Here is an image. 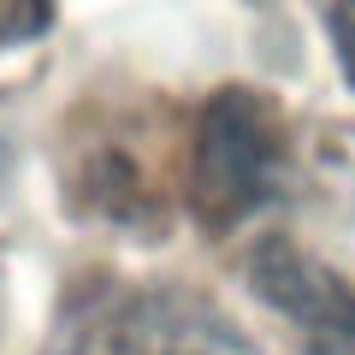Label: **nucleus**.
I'll return each mask as SVG.
<instances>
[{
    "label": "nucleus",
    "mask_w": 355,
    "mask_h": 355,
    "mask_svg": "<svg viewBox=\"0 0 355 355\" xmlns=\"http://www.w3.org/2000/svg\"><path fill=\"white\" fill-rule=\"evenodd\" d=\"M48 355H261V349L202 291L101 284L60 320Z\"/></svg>",
    "instance_id": "obj_2"
},
{
    "label": "nucleus",
    "mask_w": 355,
    "mask_h": 355,
    "mask_svg": "<svg viewBox=\"0 0 355 355\" xmlns=\"http://www.w3.org/2000/svg\"><path fill=\"white\" fill-rule=\"evenodd\" d=\"M326 24H331V48H338L343 77L355 83V0H326Z\"/></svg>",
    "instance_id": "obj_5"
},
{
    "label": "nucleus",
    "mask_w": 355,
    "mask_h": 355,
    "mask_svg": "<svg viewBox=\"0 0 355 355\" xmlns=\"http://www.w3.org/2000/svg\"><path fill=\"white\" fill-rule=\"evenodd\" d=\"M291 172L284 113L261 89H219L202 107V125L190 142V214L202 231H231L266 202H279Z\"/></svg>",
    "instance_id": "obj_1"
},
{
    "label": "nucleus",
    "mask_w": 355,
    "mask_h": 355,
    "mask_svg": "<svg viewBox=\"0 0 355 355\" xmlns=\"http://www.w3.org/2000/svg\"><path fill=\"white\" fill-rule=\"evenodd\" d=\"M53 0H0V48H24V42L48 36Z\"/></svg>",
    "instance_id": "obj_4"
},
{
    "label": "nucleus",
    "mask_w": 355,
    "mask_h": 355,
    "mask_svg": "<svg viewBox=\"0 0 355 355\" xmlns=\"http://www.w3.org/2000/svg\"><path fill=\"white\" fill-rule=\"evenodd\" d=\"M249 279L261 291V302H272L279 314H291L308 338H320L326 349H349L355 343V284L338 279L331 266L308 261L291 243H266L249 261Z\"/></svg>",
    "instance_id": "obj_3"
}]
</instances>
